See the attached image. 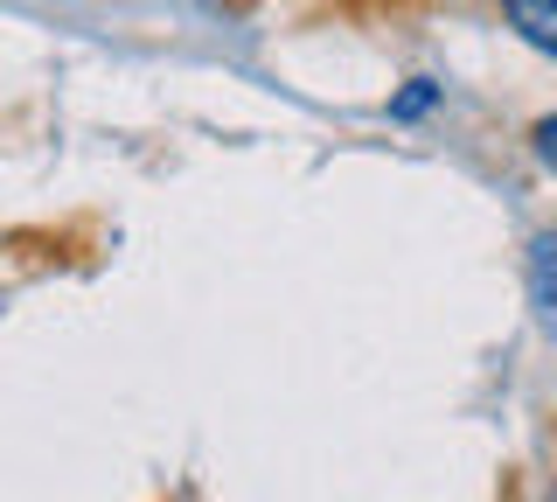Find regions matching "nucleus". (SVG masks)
<instances>
[{"label":"nucleus","mask_w":557,"mask_h":502,"mask_svg":"<svg viewBox=\"0 0 557 502\" xmlns=\"http://www.w3.org/2000/svg\"><path fill=\"white\" fill-rule=\"evenodd\" d=\"M440 106H446V84L440 77H405L391 98H383V112H391L397 126H418V119H432Z\"/></svg>","instance_id":"obj_3"},{"label":"nucleus","mask_w":557,"mask_h":502,"mask_svg":"<svg viewBox=\"0 0 557 502\" xmlns=\"http://www.w3.org/2000/svg\"><path fill=\"white\" fill-rule=\"evenodd\" d=\"M530 154H536V168H544V175H557V112H544L530 126Z\"/></svg>","instance_id":"obj_4"},{"label":"nucleus","mask_w":557,"mask_h":502,"mask_svg":"<svg viewBox=\"0 0 557 502\" xmlns=\"http://www.w3.org/2000/svg\"><path fill=\"white\" fill-rule=\"evenodd\" d=\"M522 286H530V315L536 328L557 342V223L530 237V252H522Z\"/></svg>","instance_id":"obj_1"},{"label":"nucleus","mask_w":557,"mask_h":502,"mask_svg":"<svg viewBox=\"0 0 557 502\" xmlns=\"http://www.w3.org/2000/svg\"><path fill=\"white\" fill-rule=\"evenodd\" d=\"M502 22H509L536 57L557 63V0H502Z\"/></svg>","instance_id":"obj_2"},{"label":"nucleus","mask_w":557,"mask_h":502,"mask_svg":"<svg viewBox=\"0 0 557 502\" xmlns=\"http://www.w3.org/2000/svg\"><path fill=\"white\" fill-rule=\"evenodd\" d=\"M550 502H557V489H550Z\"/></svg>","instance_id":"obj_5"}]
</instances>
